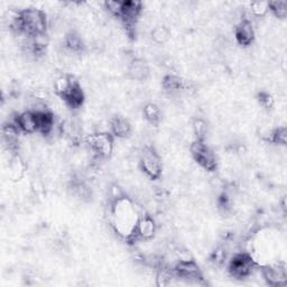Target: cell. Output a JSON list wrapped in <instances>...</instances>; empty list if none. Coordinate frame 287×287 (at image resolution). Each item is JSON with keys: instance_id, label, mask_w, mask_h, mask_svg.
Here are the masks:
<instances>
[{"instance_id": "obj_1", "label": "cell", "mask_w": 287, "mask_h": 287, "mask_svg": "<svg viewBox=\"0 0 287 287\" xmlns=\"http://www.w3.org/2000/svg\"><path fill=\"white\" fill-rule=\"evenodd\" d=\"M21 18L25 24V33L31 36L36 34H44L47 29L46 15L42 10L36 8H28L20 12Z\"/></svg>"}, {"instance_id": "obj_2", "label": "cell", "mask_w": 287, "mask_h": 287, "mask_svg": "<svg viewBox=\"0 0 287 287\" xmlns=\"http://www.w3.org/2000/svg\"><path fill=\"white\" fill-rule=\"evenodd\" d=\"M191 154L194 157L198 165H201L204 170L207 171H215L216 168V160L215 154L209 147L205 145L204 142L201 141H194L192 144H191L190 147Z\"/></svg>"}, {"instance_id": "obj_3", "label": "cell", "mask_w": 287, "mask_h": 287, "mask_svg": "<svg viewBox=\"0 0 287 287\" xmlns=\"http://www.w3.org/2000/svg\"><path fill=\"white\" fill-rule=\"evenodd\" d=\"M141 167L149 179H156L161 174V158L153 147H145L141 157Z\"/></svg>"}, {"instance_id": "obj_4", "label": "cell", "mask_w": 287, "mask_h": 287, "mask_svg": "<svg viewBox=\"0 0 287 287\" xmlns=\"http://www.w3.org/2000/svg\"><path fill=\"white\" fill-rule=\"evenodd\" d=\"M261 275H263L265 281L271 286H282L287 281L285 266L282 264L265 266L261 270Z\"/></svg>"}, {"instance_id": "obj_5", "label": "cell", "mask_w": 287, "mask_h": 287, "mask_svg": "<svg viewBox=\"0 0 287 287\" xmlns=\"http://www.w3.org/2000/svg\"><path fill=\"white\" fill-rule=\"evenodd\" d=\"M234 37L240 45H251L255 39V28L251 21L242 19L234 29Z\"/></svg>"}, {"instance_id": "obj_6", "label": "cell", "mask_w": 287, "mask_h": 287, "mask_svg": "<svg viewBox=\"0 0 287 287\" xmlns=\"http://www.w3.org/2000/svg\"><path fill=\"white\" fill-rule=\"evenodd\" d=\"M15 124L17 125L19 130L21 132H25V134L37 132V118H36L34 112L29 111V110L17 115L16 119H15Z\"/></svg>"}, {"instance_id": "obj_7", "label": "cell", "mask_w": 287, "mask_h": 287, "mask_svg": "<svg viewBox=\"0 0 287 287\" xmlns=\"http://www.w3.org/2000/svg\"><path fill=\"white\" fill-rule=\"evenodd\" d=\"M156 224L153 218L148 215L139 216L137 226H136V233L139 235V238L144 240H148L156 233Z\"/></svg>"}, {"instance_id": "obj_8", "label": "cell", "mask_w": 287, "mask_h": 287, "mask_svg": "<svg viewBox=\"0 0 287 287\" xmlns=\"http://www.w3.org/2000/svg\"><path fill=\"white\" fill-rule=\"evenodd\" d=\"M149 74V69L142 60H132L127 69L128 78L136 81H144Z\"/></svg>"}, {"instance_id": "obj_9", "label": "cell", "mask_w": 287, "mask_h": 287, "mask_svg": "<svg viewBox=\"0 0 287 287\" xmlns=\"http://www.w3.org/2000/svg\"><path fill=\"white\" fill-rule=\"evenodd\" d=\"M62 98L64 99L66 105L71 107V108H79V107L83 104L84 94L78 81L72 84L70 90L66 92Z\"/></svg>"}, {"instance_id": "obj_10", "label": "cell", "mask_w": 287, "mask_h": 287, "mask_svg": "<svg viewBox=\"0 0 287 287\" xmlns=\"http://www.w3.org/2000/svg\"><path fill=\"white\" fill-rule=\"evenodd\" d=\"M110 129L117 138H126L130 135L131 126L129 121L124 117H115L110 123Z\"/></svg>"}, {"instance_id": "obj_11", "label": "cell", "mask_w": 287, "mask_h": 287, "mask_svg": "<svg viewBox=\"0 0 287 287\" xmlns=\"http://www.w3.org/2000/svg\"><path fill=\"white\" fill-rule=\"evenodd\" d=\"M76 82V80L73 78V76L69 75H61L55 80L54 82V90L56 93L60 95V97H63V95L70 90V88L72 87V84Z\"/></svg>"}, {"instance_id": "obj_12", "label": "cell", "mask_w": 287, "mask_h": 287, "mask_svg": "<svg viewBox=\"0 0 287 287\" xmlns=\"http://www.w3.org/2000/svg\"><path fill=\"white\" fill-rule=\"evenodd\" d=\"M65 46L70 52H81L83 49V42L78 34H75V33H70L65 37Z\"/></svg>"}, {"instance_id": "obj_13", "label": "cell", "mask_w": 287, "mask_h": 287, "mask_svg": "<svg viewBox=\"0 0 287 287\" xmlns=\"http://www.w3.org/2000/svg\"><path fill=\"white\" fill-rule=\"evenodd\" d=\"M144 116L150 124H157L161 119V109L155 104H147L144 107Z\"/></svg>"}, {"instance_id": "obj_14", "label": "cell", "mask_w": 287, "mask_h": 287, "mask_svg": "<svg viewBox=\"0 0 287 287\" xmlns=\"http://www.w3.org/2000/svg\"><path fill=\"white\" fill-rule=\"evenodd\" d=\"M171 37V32L166 26H156L152 31V38L157 44L166 43Z\"/></svg>"}, {"instance_id": "obj_15", "label": "cell", "mask_w": 287, "mask_h": 287, "mask_svg": "<svg viewBox=\"0 0 287 287\" xmlns=\"http://www.w3.org/2000/svg\"><path fill=\"white\" fill-rule=\"evenodd\" d=\"M163 87L164 89L168 91H179L184 89V82L175 75H167L163 80Z\"/></svg>"}, {"instance_id": "obj_16", "label": "cell", "mask_w": 287, "mask_h": 287, "mask_svg": "<svg viewBox=\"0 0 287 287\" xmlns=\"http://www.w3.org/2000/svg\"><path fill=\"white\" fill-rule=\"evenodd\" d=\"M193 131L194 135H196L197 141L204 142L205 137H207L208 134V125L203 119L201 118H197V119L194 120L193 123Z\"/></svg>"}, {"instance_id": "obj_17", "label": "cell", "mask_w": 287, "mask_h": 287, "mask_svg": "<svg viewBox=\"0 0 287 287\" xmlns=\"http://www.w3.org/2000/svg\"><path fill=\"white\" fill-rule=\"evenodd\" d=\"M269 12V1H253L250 3V13L255 17H264Z\"/></svg>"}, {"instance_id": "obj_18", "label": "cell", "mask_w": 287, "mask_h": 287, "mask_svg": "<svg viewBox=\"0 0 287 287\" xmlns=\"http://www.w3.org/2000/svg\"><path fill=\"white\" fill-rule=\"evenodd\" d=\"M268 141L277 144L278 146H286L287 143V129L285 127H279L274 131H271V134L268 138Z\"/></svg>"}, {"instance_id": "obj_19", "label": "cell", "mask_w": 287, "mask_h": 287, "mask_svg": "<svg viewBox=\"0 0 287 287\" xmlns=\"http://www.w3.org/2000/svg\"><path fill=\"white\" fill-rule=\"evenodd\" d=\"M269 10L277 18L284 19L287 16V1H269Z\"/></svg>"}, {"instance_id": "obj_20", "label": "cell", "mask_w": 287, "mask_h": 287, "mask_svg": "<svg viewBox=\"0 0 287 287\" xmlns=\"http://www.w3.org/2000/svg\"><path fill=\"white\" fill-rule=\"evenodd\" d=\"M125 1H119V0H108L105 2V7L108 12L113 15V16L120 17L121 13H123Z\"/></svg>"}, {"instance_id": "obj_21", "label": "cell", "mask_w": 287, "mask_h": 287, "mask_svg": "<svg viewBox=\"0 0 287 287\" xmlns=\"http://www.w3.org/2000/svg\"><path fill=\"white\" fill-rule=\"evenodd\" d=\"M109 194H110V197H111L112 202H118V201L123 200V198L126 197H125L124 190L121 189L120 186H118L117 184H113V185L110 187Z\"/></svg>"}, {"instance_id": "obj_22", "label": "cell", "mask_w": 287, "mask_h": 287, "mask_svg": "<svg viewBox=\"0 0 287 287\" xmlns=\"http://www.w3.org/2000/svg\"><path fill=\"white\" fill-rule=\"evenodd\" d=\"M258 100L259 104L266 109H270L274 106V99L267 92H260L258 94Z\"/></svg>"}]
</instances>
